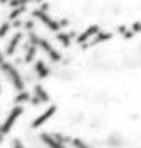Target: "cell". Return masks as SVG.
<instances>
[{
    "label": "cell",
    "instance_id": "cell-1",
    "mask_svg": "<svg viewBox=\"0 0 141 148\" xmlns=\"http://www.w3.org/2000/svg\"><path fill=\"white\" fill-rule=\"evenodd\" d=\"M57 125L92 148H141V32L72 54L52 80Z\"/></svg>",
    "mask_w": 141,
    "mask_h": 148
},
{
    "label": "cell",
    "instance_id": "cell-2",
    "mask_svg": "<svg viewBox=\"0 0 141 148\" xmlns=\"http://www.w3.org/2000/svg\"><path fill=\"white\" fill-rule=\"evenodd\" d=\"M56 23L77 32H141V0H37Z\"/></svg>",
    "mask_w": 141,
    "mask_h": 148
}]
</instances>
